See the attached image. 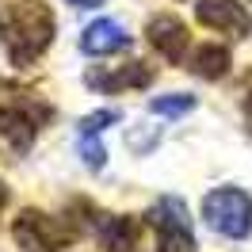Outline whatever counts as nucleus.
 <instances>
[{
    "instance_id": "obj_2",
    "label": "nucleus",
    "mask_w": 252,
    "mask_h": 252,
    "mask_svg": "<svg viewBox=\"0 0 252 252\" xmlns=\"http://www.w3.org/2000/svg\"><path fill=\"white\" fill-rule=\"evenodd\" d=\"M77 225H69L65 218H50L42 210H23L12 221V237L23 252H62L77 241Z\"/></svg>"
},
{
    "instance_id": "obj_3",
    "label": "nucleus",
    "mask_w": 252,
    "mask_h": 252,
    "mask_svg": "<svg viewBox=\"0 0 252 252\" xmlns=\"http://www.w3.org/2000/svg\"><path fill=\"white\" fill-rule=\"evenodd\" d=\"M203 218L206 225L221 237H241L252 233V195L241 188H218L203 199Z\"/></svg>"
},
{
    "instance_id": "obj_4",
    "label": "nucleus",
    "mask_w": 252,
    "mask_h": 252,
    "mask_svg": "<svg viewBox=\"0 0 252 252\" xmlns=\"http://www.w3.org/2000/svg\"><path fill=\"white\" fill-rule=\"evenodd\" d=\"M149 229L157 237L160 252H195V233H191L188 206L180 203L176 195H164V199L153 203V210H149Z\"/></svg>"
},
{
    "instance_id": "obj_13",
    "label": "nucleus",
    "mask_w": 252,
    "mask_h": 252,
    "mask_svg": "<svg viewBox=\"0 0 252 252\" xmlns=\"http://www.w3.org/2000/svg\"><path fill=\"white\" fill-rule=\"evenodd\" d=\"M111 123H119V111L103 107V111H92V115H84V119H80V130H84V134H103Z\"/></svg>"
},
{
    "instance_id": "obj_14",
    "label": "nucleus",
    "mask_w": 252,
    "mask_h": 252,
    "mask_svg": "<svg viewBox=\"0 0 252 252\" xmlns=\"http://www.w3.org/2000/svg\"><path fill=\"white\" fill-rule=\"evenodd\" d=\"M65 4H73V8H95V4H103V0H65Z\"/></svg>"
},
{
    "instance_id": "obj_9",
    "label": "nucleus",
    "mask_w": 252,
    "mask_h": 252,
    "mask_svg": "<svg viewBox=\"0 0 252 252\" xmlns=\"http://www.w3.org/2000/svg\"><path fill=\"white\" fill-rule=\"evenodd\" d=\"M145 34H149V46L157 50L164 62H172V65L184 62L188 42H191L188 23H184V19H176V16H153L149 23H145Z\"/></svg>"
},
{
    "instance_id": "obj_10",
    "label": "nucleus",
    "mask_w": 252,
    "mask_h": 252,
    "mask_svg": "<svg viewBox=\"0 0 252 252\" xmlns=\"http://www.w3.org/2000/svg\"><path fill=\"white\" fill-rule=\"evenodd\" d=\"M126 46H130V38H126L119 19H95L92 27L80 34V50H84V54H95V58L119 54V50H126Z\"/></svg>"
},
{
    "instance_id": "obj_7",
    "label": "nucleus",
    "mask_w": 252,
    "mask_h": 252,
    "mask_svg": "<svg viewBox=\"0 0 252 252\" xmlns=\"http://www.w3.org/2000/svg\"><path fill=\"white\" fill-rule=\"evenodd\" d=\"M34 145V119L19 107H0V164L27 157Z\"/></svg>"
},
{
    "instance_id": "obj_8",
    "label": "nucleus",
    "mask_w": 252,
    "mask_h": 252,
    "mask_svg": "<svg viewBox=\"0 0 252 252\" xmlns=\"http://www.w3.org/2000/svg\"><path fill=\"white\" fill-rule=\"evenodd\" d=\"M84 80L92 84L95 92H126V88H149L153 69L145 62H126V65H99L92 73H84Z\"/></svg>"
},
{
    "instance_id": "obj_16",
    "label": "nucleus",
    "mask_w": 252,
    "mask_h": 252,
    "mask_svg": "<svg viewBox=\"0 0 252 252\" xmlns=\"http://www.w3.org/2000/svg\"><path fill=\"white\" fill-rule=\"evenodd\" d=\"M4 206H8V188L0 184V214H4Z\"/></svg>"
},
{
    "instance_id": "obj_1",
    "label": "nucleus",
    "mask_w": 252,
    "mask_h": 252,
    "mask_svg": "<svg viewBox=\"0 0 252 252\" xmlns=\"http://www.w3.org/2000/svg\"><path fill=\"white\" fill-rule=\"evenodd\" d=\"M54 12L42 0H16L8 8H0V46L8 54V62L16 69L34 65L54 42Z\"/></svg>"
},
{
    "instance_id": "obj_15",
    "label": "nucleus",
    "mask_w": 252,
    "mask_h": 252,
    "mask_svg": "<svg viewBox=\"0 0 252 252\" xmlns=\"http://www.w3.org/2000/svg\"><path fill=\"white\" fill-rule=\"evenodd\" d=\"M245 126H249V134H252V95L245 99Z\"/></svg>"
},
{
    "instance_id": "obj_5",
    "label": "nucleus",
    "mask_w": 252,
    "mask_h": 252,
    "mask_svg": "<svg viewBox=\"0 0 252 252\" xmlns=\"http://www.w3.org/2000/svg\"><path fill=\"white\" fill-rule=\"evenodd\" d=\"M195 19L218 34L229 38H249L252 34V16L241 0H199L195 4Z\"/></svg>"
},
{
    "instance_id": "obj_6",
    "label": "nucleus",
    "mask_w": 252,
    "mask_h": 252,
    "mask_svg": "<svg viewBox=\"0 0 252 252\" xmlns=\"http://www.w3.org/2000/svg\"><path fill=\"white\" fill-rule=\"evenodd\" d=\"M95 233L107 252H149V221L134 218V214H123V218L103 214Z\"/></svg>"
},
{
    "instance_id": "obj_12",
    "label": "nucleus",
    "mask_w": 252,
    "mask_h": 252,
    "mask_svg": "<svg viewBox=\"0 0 252 252\" xmlns=\"http://www.w3.org/2000/svg\"><path fill=\"white\" fill-rule=\"evenodd\" d=\"M191 107H195V95H188V92H180V95H160V99H153V103H149V111H153V115H168V119L188 115Z\"/></svg>"
},
{
    "instance_id": "obj_11",
    "label": "nucleus",
    "mask_w": 252,
    "mask_h": 252,
    "mask_svg": "<svg viewBox=\"0 0 252 252\" xmlns=\"http://www.w3.org/2000/svg\"><path fill=\"white\" fill-rule=\"evenodd\" d=\"M229 65H233L229 50L206 42V46L195 50V58H191V73H195V77H203V80H221L225 73H229Z\"/></svg>"
}]
</instances>
